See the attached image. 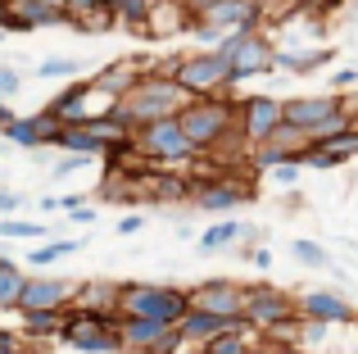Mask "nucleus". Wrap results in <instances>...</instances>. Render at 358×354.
Instances as JSON below:
<instances>
[{"mask_svg": "<svg viewBox=\"0 0 358 354\" xmlns=\"http://www.w3.org/2000/svg\"><path fill=\"white\" fill-rule=\"evenodd\" d=\"M204 23H195V32L204 36V41H218L222 45V32H259V14L263 5H254V0H209V5H200Z\"/></svg>", "mask_w": 358, "mask_h": 354, "instance_id": "obj_7", "label": "nucleus"}, {"mask_svg": "<svg viewBox=\"0 0 358 354\" xmlns=\"http://www.w3.org/2000/svg\"><path fill=\"white\" fill-rule=\"evenodd\" d=\"M18 87H23V78H18V69H9V64H0V96H14Z\"/></svg>", "mask_w": 358, "mask_h": 354, "instance_id": "obj_28", "label": "nucleus"}, {"mask_svg": "<svg viewBox=\"0 0 358 354\" xmlns=\"http://www.w3.org/2000/svg\"><path fill=\"white\" fill-rule=\"evenodd\" d=\"M354 354H358V350H354Z\"/></svg>", "mask_w": 358, "mask_h": 354, "instance_id": "obj_37", "label": "nucleus"}, {"mask_svg": "<svg viewBox=\"0 0 358 354\" xmlns=\"http://www.w3.org/2000/svg\"><path fill=\"white\" fill-rule=\"evenodd\" d=\"M78 250H82L78 236H73V241H55V246H32L27 264H32V268H45V264H55V259H64V255H78Z\"/></svg>", "mask_w": 358, "mask_h": 354, "instance_id": "obj_22", "label": "nucleus"}, {"mask_svg": "<svg viewBox=\"0 0 358 354\" xmlns=\"http://www.w3.org/2000/svg\"><path fill=\"white\" fill-rule=\"evenodd\" d=\"M64 323H69V313H27L23 337H55V332L64 337Z\"/></svg>", "mask_w": 358, "mask_h": 354, "instance_id": "obj_21", "label": "nucleus"}, {"mask_svg": "<svg viewBox=\"0 0 358 354\" xmlns=\"http://www.w3.org/2000/svg\"><path fill=\"white\" fill-rule=\"evenodd\" d=\"M245 232H250V227H241L236 218H218V222H213V227L200 236V250H204V255H213V250H227V246H236V236H245Z\"/></svg>", "mask_w": 358, "mask_h": 354, "instance_id": "obj_20", "label": "nucleus"}, {"mask_svg": "<svg viewBox=\"0 0 358 354\" xmlns=\"http://www.w3.org/2000/svg\"><path fill=\"white\" fill-rule=\"evenodd\" d=\"M354 127H358V114H354Z\"/></svg>", "mask_w": 358, "mask_h": 354, "instance_id": "obj_36", "label": "nucleus"}, {"mask_svg": "<svg viewBox=\"0 0 358 354\" xmlns=\"http://www.w3.org/2000/svg\"><path fill=\"white\" fill-rule=\"evenodd\" d=\"M0 354H23V346H18V337H9V332H0Z\"/></svg>", "mask_w": 358, "mask_h": 354, "instance_id": "obj_32", "label": "nucleus"}, {"mask_svg": "<svg viewBox=\"0 0 358 354\" xmlns=\"http://www.w3.org/2000/svg\"><path fill=\"white\" fill-rule=\"evenodd\" d=\"M354 78H358V69H345V73H336V87H350Z\"/></svg>", "mask_w": 358, "mask_h": 354, "instance_id": "obj_33", "label": "nucleus"}, {"mask_svg": "<svg viewBox=\"0 0 358 354\" xmlns=\"http://www.w3.org/2000/svg\"><path fill=\"white\" fill-rule=\"evenodd\" d=\"M136 150L145 155V160L177 164V160H186V155H195V146H191V136L182 132L177 118H164V123H150V127L136 132Z\"/></svg>", "mask_w": 358, "mask_h": 354, "instance_id": "obj_10", "label": "nucleus"}, {"mask_svg": "<svg viewBox=\"0 0 358 354\" xmlns=\"http://www.w3.org/2000/svg\"><path fill=\"white\" fill-rule=\"evenodd\" d=\"M118 313H69V323H64V346L73 350H87V354H114L122 350V327H118Z\"/></svg>", "mask_w": 358, "mask_h": 354, "instance_id": "obj_6", "label": "nucleus"}, {"mask_svg": "<svg viewBox=\"0 0 358 354\" xmlns=\"http://www.w3.org/2000/svg\"><path fill=\"white\" fill-rule=\"evenodd\" d=\"M218 50L231 59L236 82H241V78H254V73H268L272 64H277V50H272V41H268L263 32H227Z\"/></svg>", "mask_w": 358, "mask_h": 354, "instance_id": "obj_9", "label": "nucleus"}, {"mask_svg": "<svg viewBox=\"0 0 358 354\" xmlns=\"http://www.w3.org/2000/svg\"><path fill=\"white\" fill-rule=\"evenodd\" d=\"M118 318H145L164 323V327H182V318L191 313V300L177 286H150V282H122L118 286Z\"/></svg>", "mask_w": 358, "mask_h": 354, "instance_id": "obj_3", "label": "nucleus"}, {"mask_svg": "<svg viewBox=\"0 0 358 354\" xmlns=\"http://www.w3.org/2000/svg\"><path fill=\"white\" fill-rule=\"evenodd\" d=\"M78 300V282H69V277H45V273H32L27 277V291L23 300H18V313H69L64 304Z\"/></svg>", "mask_w": 358, "mask_h": 354, "instance_id": "obj_12", "label": "nucleus"}, {"mask_svg": "<svg viewBox=\"0 0 358 354\" xmlns=\"http://www.w3.org/2000/svg\"><path fill=\"white\" fill-rule=\"evenodd\" d=\"M27 277L32 273H23L14 259H0V309L18 313V300H23V291H27Z\"/></svg>", "mask_w": 358, "mask_h": 354, "instance_id": "obj_18", "label": "nucleus"}, {"mask_svg": "<svg viewBox=\"0 0 358 354\" xmlns=\"http://www.w3.org/2000/svg\"><path fill=\"white\" fill-rule=\"evenodd\" d=\"M295 177H299V164H281V169H277V182L281 186H295Z\"/></svg>", "mask_w": 358, "mask_h": 354, "instance_id": "obj_31", "label": "nucleus"}, {"mask_svg": "<svg viewBox=\"0 0 358 354\" xmlns=\"http://www.w3.org/2000/svg\"><path fill=\"white\" fill-rule=\"evenodd\" d=\"M290 255H295L304 268H327V264H331V255H327L317 241H295V246H290Z\"/></svg>", "mask_w": 358, "mask_h": 354, "instance_id": "obj_26", "label": "nucleus"}, {"mask_svg": "<svg viewBox=\"0 0 358 354\" xmlns=\"http://www.w3.org/2000/svg\"><path fill=\"white\" fill-rule=\"evenodd\" d=\"M286 127L308 141H327V136H341L354 127L350 118V100L341 91H327V96H295L286 100Z\"/></svg>", "mask_w": 358, "mask_h": 354, "instance_id": "obj_2", "label": "nucleus"}, {"mask_svg": "<svg viewBox=\"0 0 358 354\" xmlns=\"http://www.w3.org/2000/svg\"><path fill=\"white\" fill-rule=\"evenodd\" d=\"M281 127H286V100H272V96L241 100V136L250 146H268Z\"/></svg>", "mask_w": 358, "mask_h": 354, "instance_id": "obj_11", "label": "nucleus"}, {"mask_svg": "<svg viewBox=\"0 0 358 354\" xmlns=\"http://www.w3.org/2000/svg\"><path fill=\"white\" fill-rule=\"evenodd\" d=\"M177 82H182V91L191 100H213V96H222V91L236 82V73H231V59L213 45V50L186 55V59L177 64Z\"/></svg>", "mask_w": 358, "mask_h": 354, "instance_id": "obj_5", "label": "nucleus"}, {"mask_svg": "<svg viewBox=\"0 0 358 354\" xmlns=\"http://www.w3.org/2000/svg\"><path fill=\"white\" fill-rule=\"evenodd\" d=\"M141 227H145V218H141V213H127V218L118 222V232H122V236H131V232H141Z\"/></svg>", "mask_w": 358, "mask_h": 354, "instance_id": "obj_30", "label": "nucleus"}, {"mask_svg": "<svg viewBox=\"0 0 358 354\" xmlns=\"http://www.w3.org/2000/svg\"><path fill=\"white\" fill-rule=\"evenodd\" d=\"M299 313L313 318V323H354L350 300H341L336 291H308L304 300H299Z\"/></svg>", "mask_w": 358, "mask_h": 354, "instance_id": "obj_15", "label": "nucleus"}, {"mask_svg": "<svg viewBox=\"0 0 358 354\" xmlns=\"http://www.w3.org/2000/svg\"><path fill=\"white\" fill-rule=\"evenodd\" d=\"M55 146H59V150H73V155H105V150H109V146L100 141V136L91 132L87 123H78V127H64V132H59V141H55Z\"/></svg>", "mask_w": 358, "mask_h": 354, "instance_id": "obj_19", "label": "nucleus"}, {"mask_svg": "<svg viewBox=\"0 0 358 354\" xmlns=\"http://www.w3.org/2000/svg\"><path fill=\"white\" fill-rule=\"evenodd\" d=\"M122 350H150V354H173L182 346L177 327H164V323H145V318H122Z\"/></svg>", "mask_w": 358, "mask_h": 354, "instance_id": "obj_14", "label": "nucleus"}, {"mask_svg": "<svg viewBox=\"0 0 358 354\" xmlns=\"http://www.w3.org/2000/svg\"><path fill=\"white\" fill-rule=\"evenodd\" d=\"M272 354H308V350H299V346H277Z\"/></svg>", "mask_w": 358, "mask_h": 354, "instance_id": "obj_35", "label": "nucleus"}, {"mask_svg": "<svg viewBox=\"0 0 358 354\" xmlns=\"http://www.w3.org/2000/svg\"><path fill=\"white\" fill-rule=\"evenodd\" d=\"M0 236H18V241H27V236H50L45 232V222H27V218H0Z\"/></svg>", "mask_w": 358, "mask_h": 354, "instance_id": "obj_25", "label": "nucleus"}, {"mask_svg": "<svg viewBox=\"0 0 358 354\" xmlns=\"http://www.w3.org/2000/svg\"><path fill=\"white\" fill-rule=\"evenodd\" d=\"M18 204H23V195H14V191H5V186H0V218H14Z\"/></svg>", "mask_w": 358, "mask_h": 354, "instance_id": "obj_29", "label": "nucleus"}, {"mask_svg": "<svg viewBox=\"0 0 358 354\" xmlns=\"http://www.w3.org/2000/svg\"><path fill=\"white\" fill-rule=\"evenodd\" d=\"M14 14L23 18L27 27H50V23H69V5L59 0H18Z\"/></svg>", "mask_w": 358, "mask_h": 354, "instance_id": "obj_17", "label": "nucleus"}, {"mask_svg": "<svg viewBox=\"0 0 358 354\" xmlns=\"http://www.w3.org/2000/svg\"><path fill=\"white\" fill-rule=\"evenodd\" d=\"M236 114H241V109L231 105V100L213 96V100H191V105L177 114V123H182V132L191 136L195 150H213L227 132H236V127H241Z\"/></svg>", "mask_w": 358, "mask_h": 354, "instance_id": "obj_4", "label": "nucleus"}, {"mask_svg": "<svg viewBox=\"0 0 358 354\" xmlns=\"http://www.w3.org/2000/svg\"><path fill=\"white\" fill-rule=\"evenodd\" d=\"M245 295H250V286L231 282V277H209V282L191 286L186 291V300H191L195 313H218V318H245ZM250 323V318H245Z\"/></svg>", "mask_w": 358, "mask_h": 354, "instance_id": "obj_8", "label": "nucleus"}, {"mask_svg": "<svg viewBox=\"0 0 358 354\" xmlns=\"http://www.w3.org/2000/svg\"><path fill=\"white\" fill-rule=\"evenodd\" d=\"M36 73H41V78H73V73H78V64H73V59H45Z\"/></svg>", "mask_w": 358, "mask_h": 354, "instance_id": "obj_27", "label": "nucleus"}, {"mask_svg": "<svg viewBox=\"0 0 358 354\" xmlns=\"http://www.w3.org/2000/svg\"><path fill=\"white\" fill-rule=\"evenodd\" d=\"M281 69L290 73H308V69H322V64H331V50H304V55H277Z\"/></svg>", "mask_w": 358, "mask_h": 354, "instance_id": "obj_23", "label": "nucleus"}, {"mask_svg": "<svg viewBox=\"0 0 358 354\" xmlns=\"http://www.w3.org/2000/svg\"><path fill=\"white\" fill-rule=\"evenodd\" d=\"M109 5H114V18L145 23V27H150V14H155V5H150V0H109Z\"/></svg>", "mask_w": 358, "mask_h": 354, "instance_id": "obj_24", "label": "nucleus"}, {"mask_svg": "<svg viewBox=\"0 0 358 354\" xmlns=\"http://www.w3.org/2000/svg\"><path fill=\"white\" fill-rule=\"evenodd\" d=\"M186 105H191V96L182 91L177 78H168V73H141V82L127 91V100H122L114 114L127 132H141V127H150V123L177 118Z\"/></svg>", "mask_w": 358, "mask_h": 354, "instance_id": "obj_1", "label": "nucleus"}, {"mask_svg": "<svg viewBox=\"0 0 358 354\" xmlns=\"http://www.w3.org/2000/svg\"><path fill=\"white\" fill-rule=\"evenodd\" d=\"M236 204H245V186L236 182H209L195 191V209H204V213H222L227 218Z\"/></svg>", "mask_w": 358, "mask_h": 354, "instance_id": "obj_16", "label": "nucleus"}, {"mask_svg": "<svg viewBox=\"0 0 358 354\" xmlns=\"http://www.w3.org/2000/svg\"><path fill=\"white\" fill-rule=\"evenodd\" d=\"M73 169H78V160H64V164H55V177H69Z\"/></svg>", "mask_w": 358, "mask_h": 354, "instance_id": "obj_34", "label": "nucleus"}, {"mask_svg": "<svg viewBox=\"0 0 358 354\" xmlns=\"http://www.w3.org/2000/svg\"><path fill=\"white\" fill-rule=\"evenodd\" d=\"M295 300H290V291H281V286H250V295H245V318H250V327H286L290 318H295Z\"/></svg>", "mask_w": 358, "mask_h": 354, "instance_id": "obj_13", "label": "nucleus"}]
</instances>
